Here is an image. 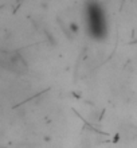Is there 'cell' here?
I'll list each match as a JSON object with an SVG mask.
<instances>
[{"mask_svg":"<svg viewBox=\"0 0 137 148\" xmlns=\"http://www.w3.org/2000/svg\"><path fill=\"white\" fill-rule=\"evenodd\" d=\"M90 10H87L89 18H87V27L94 38H102L106 32L105 14L98 4H90Z\"/></svg>","mask_w":137,"mask_h":148,"instance_id":"cell-1","label":"cell"}]
</instances>
